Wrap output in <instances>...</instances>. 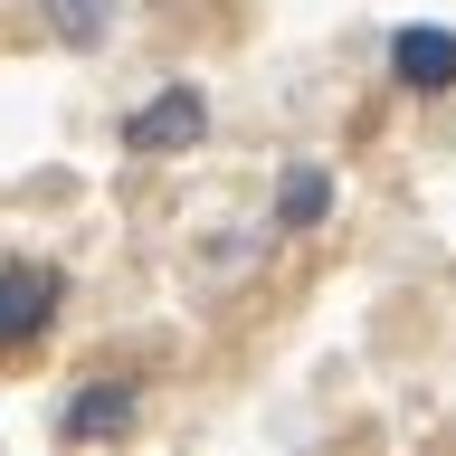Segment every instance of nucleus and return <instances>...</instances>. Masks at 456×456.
<instances>
[{
	"label": "nucleus",
	"mask_w": 456,
	"mask_h": 456,
	"mask_svg": "<svg viewBox=\"0 0 456 456\" xmlns=\"http://www.w3.org/2000/svg\"><path fill=\"white\" fill-rule=\"evenodd\" d=\"M57 266H38V256H10L0 266V352H20V342L48 333V314H57Z\"/></svg>",
	"instance_id": "1"
},
{
	"label": "nucleus",
	"mask_w": 456,
	"mask_h": 456,
	"mask_svg": "<svg viewBox=\"0 0 456 456\" xmlns=\"http://www.w3.org/2000/svg\"><path fill=\"white\" fill-rule=\"evenodd\" d=\"M209 134V105H200V86H162L152 105L124 124V152H191Z\"/></svg>",
	"instance_id": "2"
},
{
	"label": "nucleus",
	"mask_w": 456,
	"mask_h": 456,
	"mask_svg": "<svg viewBox=\"0 0 456 456\" xmlns=\"http://www.w3.org/2000/svg\"><path fill=\"white\" fill-rule=\"evenodd\" d=\"M390 77L409 86V95H447V86H456V28L409 20V28L390 38Z\"/></svg>",
	"instance_id": "3"
},
{
	"label": "nucleus",
	"mask_w": 456,
	"mask_h": 456,
	"mask_svg": "<svg viewBox=\"0 0 456 456\" xmlns=\"http://www.w3.org/2000/svg\"><path fill=\"white\" fill-rule=\"evenodd\" d=\"M57 428H67V437H124V428H134V380H105V390H77L67 409H57Z\"/></svg>",
	"instance_id": "4"
},
{
	"label": "nucleus",
	"mask_w": 456,
	"mask_h": 456,
	"mask_svg": "<svg viewBox=\"0 0 456 456\" xmlns=\"http://www.w3.org/2000/svg\"><path fill=\"white\" fill-rule=\"evenodd\" d=\"M38 10H48V28L67 48H105L114 20H124V0H38Z\"/></svg>",
	"instance_id": "5"
},
{
	"label": "nucleus",
	"mask_w": 456,
	"mask_h": 456,
	"mask_svg": "<svg viewBox=\"0 0 456 456\" xmlns=\"http://www.w3.org/2000/svg\"><path fill=\"white\" fill-rule=\"evenodd\" d=\"M323 209H333V171H314V162H295L276 181V228H314L323 219Z\"/></svg>",
	"instance_id": "6"
}]
</instances>
